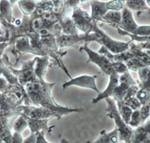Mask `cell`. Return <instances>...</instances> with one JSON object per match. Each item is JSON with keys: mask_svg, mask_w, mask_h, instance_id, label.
<instances>
[{"mask_svg": "<svg viewBox=\"0 0 150 143\" xmlns=\"http://www.w3.org/2000/svg\"><path fill=\"white\" fill-rule=\"evenodd\" d=\"M105 101L108 104V107L106 108L105 112L107 113L108 117L114 120L116 128L117 129L119 134V141L129 143L134 130L129 125L124 122L119 113L114 100L111 97H107Z\"/></svg>", "mask_w": 150, "mask_h": 143, "instance_id": "6da1fadb", "label": "cell"}, {"mask_svg": "<svg viewBox=\"0 0 150 143\" xmlns=\"http://www.w3.org/2000/svg\"><path fill=\"white\" fill-rule=\"evenodd\" d=\"M92 8L91 17L93 20L101 21L102 18L109 11H120L123 8V3L119 0H112L110 2H102L98 0H92L90 2Z\"/></svg>", "mask_w": 150, "mask_h": 143, "instance_id": "7a4b0ae2", "label": "cell"}, {"mask_svg": "<svg viewBox=\"0 0 150 143\" xmlns=\"http://www.w3.org/2000/svg\"><path fill=\"white\" fill-rule=\"evenodd\" d=\"M71 19L77 29L83 32V34L93 33L95 28L97 26V21L93 20L91 16L80 7L73 9Z\"/></svg>", "mask_w": 150, "mask_h": 143, "instance_id": "3957f363", "label": "cell"}, {"mask_svg": "<svg viewBox=\"0 0 150 143\" xmlns=\"http://www.w3.org/2000/svg\"><path fill=\"white\" fill-rule=\"evenodd\" d=\"M35 62V58L23 62L22 68L21 70H16L14 68H12L11 65H8V68L17 77L19 83L22 86L25 87L27 84L35 82L38 80L34 71Z\"/></svg>", "mask_w": 150, "mask_h": 143, "instance_id": "277c9868", "label": "cell"}, {"mask_svg": "<svg viewBox=\"0 0 150 143\" xmlns=\"http://www.w3.org/2000/svg\"><path fill=\"white\" fill-rule=\"evenodd\" d=\"M94 32L96 33L98 38V43L101 44L103 46L109 50L112 54H118V53H122L126 51L129 49V45L131 41L127 43L120 42V41H115L112 39L110 37L99 29L97 26L95 28Z\"/></svg>", "mask_w": 150, "mask_h": 143, "instance_id": "5b68a950", "label": "cell"}, {"mask_svg": "<svg viewBox=\"0 0 150 143\" xmlns=\"http://www.w3.org/2000/svg\"><path fill=\"white\" fill-rule=\"evenodd\" d=\"M56 41L59 48L67 47V46H73L79 43H84L89 44L91 41L98 42L97 35L95 32L90 34H82V35H67L60 34L56 37Z\"/></svg>", "mask_w": 150, "mask_h": 143, "instance_id": "8992f818", "label": "cell"}, {"mask_svg": "<svg viewBox=\"0 0 150 143\" xmlns=\"http://www.w3.org/2000/svg\"><path fill=\"white\" fill-rule=\"evenodd\" d=\"M80 50L85 51L89 56V60L87 61V63L92 62L96 64L99 68H101V71L104 72L106 75L110 76L111 73L114 71L112 68V61L108 59L105 56L100 54L98 53L93 51L88 47V44H85L83 46L80 48Z\"/></svg>", "mask_w": 150, "mask_h": 143, "instance_id": "52a82bcc", "label": "cell"}, {"mask_svg": "<svg viewBox=\"0 0 150 143\" xmlns=\"http://www.w3.org/2000/svg\"><path fill=\"white\" fill-rule=\"evenodd\" d=\"M21 115L38 119H50L52 118H57L60 119L63 115L62 113L42 106H25L22 105V113Z\"/></svg>", "mask_w": 150, "mask_h": 143, "instance_id": "ba28073f", "label": "cell"}, {"mask_svg": "<svg viewBox=\"0 0 150 143\" xmlns=\"http://www.w3.org/2000/svg\"><path fill=\"white\" fill-rule=\"evenodd\" d=\"M119 85L112 92V97L113 100L116 102L124 101V98L126 95L127 91L131 85H135V82L131 77V74L128 71L121 74L119 79Z\"/></svg>", "mask_w": 150, "mask_h": 143, "instance_id": "9c48e42d", "label": "cell"}, {"mask_svg": "<svg viewBox=\"0 0 150 143\" xmlns=\"http://www.w3.org/2000/svg\"><path fill=\"white\" fill-rule=\"evenodd\" d=\"M97 77L98 75H83L80 76V77H76V78H72L68 82L63 83L62 88H63V89H66L69 86L75 85V86L83 87V88H86V89H93V90H95L99 94L100 92L98 89L97 85H96V80Z\"/></svg>", "mask_w": 150, "mask_h": 143, "instance_id": "30bf717a", "label": "cell"}, {"mask_svg": "<svg viewBox=\"0 0 150 143\" xmlns=\"http://www.w3.org/2000/svg\"><path fill=\"white\" fill-rule=\"evenodd\" d=\"M122 30L127 32L131 34H134L136 29L138 28L137 24L134 20L132 12L127 8L124 7L122 8V21L121 24L119 27Z\"/></svg>", "mask_w": 150, "mask_h": 143, "instance_id": "8fae6325", "label": "cell"}, {"mask_svg": "<svg viewBox=\"0 0 150 143\" xmlns=\"http://www.w3.org/2000/svg\"><path fill=\"white\" fill-rule=\"evenodd\" d=\"M119 79H120V75L119 73H116V71H113L111 75L110 76V82L108 84L107 89L105 91L103 92H100L98 95L92 100V104H97L98 102L101 101L103 99H106L107 97H112V92L116 89L117 85H119L120 82H119Z\"/></svg>", "mask_w": 150, "mask_h": 143, "instance_id": "7c38bea8", "label": "cell"}, {"mask_svg": "<svg viewBox=\"0 0 150 143\" xmlns=\"http://www.w3.org/2000/svg\"><path fill=\"white\" fill-rule=\"evenodd\" d=\"M50 57L47 56H45L35 57V62L34 65V71L35 76L38 80H45V74H46L47 68L50 66Z\"/></svg>", "mask_w": 150, "mask_h": 143, "instance_id": "4fadbf2b", "label": "cell"}, {"mask_svg": "<svg viewBox=\"0 0 150 143\" xmlns=\"http://www.w3.org/2000/svg\"><path fill=\"white\" fill-rule=\"evenodd\" d=\"M26 121L28 123V127L31 130V133H36L38 132L44 130V131H51L47 125L50 119H38V118H31L26 117Z\"/></svg>", "mask_w": 150, "mask_h": 143, "instance_id": "5bb4252c", "label": "cell"}, {"mask_svg": "<svg viewBox=\"0 0 150 143\" xmlns=\"http://www.w3.org/2000/svg\"><path fill=\"white\" fill-rule=\"evenodd\" d=\"M122 13L117 11H109L103 17L101 22L108 24L112 27H119L121 24Z\"/></svg>", "mask_w": 150, "mask_h": 143, "instance_id": "9a60e30c", "label": "cell"}, {"mask_svg": "<svg viewBox=\"0 0 150 143\" xmlns=\"http://www.w3.org/2000/svg\"><path fill=\"white\" fill-rule=\"evenodd\" d=\"M91 143H119V134L117 129L115 128L110 133H107L106 130H103L98 139Z\"/></svg>", "mask_w": 150, "mask_h": 143, "instance_id": "2e32d148", "label": "cell"}, {"mask_svg": "<svg viewBox=\"0 0 150 143\" xmlns=\"http://www.w3.org/2000/svg\"><path fill=\"white\" fill-rule=\"evenodd\" d=\"M59 23L61 25L62 34L67 35L78 34V29L75 26L71 17L67 16L59 21Z\"/></svg>", "mask_w": 150, "mask_h": 143, "instance_id": "e0dca14e", "label": "cell"}, {"mask_svg": "<svg viewBox=\"0 0 150 143\" xmlns=\"http://www.w3.org/2000/svg\"><path fill=\"white\" fill-rule=\"evenodd\" d=\"M2 19L8 23H13L11 5L8 0H0V20Z\"/></svg>", "mask_w": 150, "mask_h": 143, "instance_id": "ac0fdd59", "label": "cell"}, {"mask_svg": "<svg viewBox=\"0 0 150 143\" xmlns=\"http://www.w3.org/2000/svg\"><path fill=\"white\" fill-rule=\"evenodd\" d=\"M38 0H18L17 4L24 15L30 16L36 8Z\"/></svg>", "mask_w": 150, "mask_h": 143, "instance_id": "d6986e66", "label": "cell"}, {"mask_svg": "<svg viewBox=\"0 0 150 143\" xmlns=\"http://www.w3.org/2000/svg\"><path fill=\"white\" fill-rule=\"evenodd\" d=\"M125 8L137 12L149 11V8L147 7L146 0H127L125 2Z\"/></svg>", "mask_w": 150, "mask_h": 143, "instance_id": "ffe728a7", "label": "cell"}, {"mask_svg": "<svg viewBox=\"0 0 150 143\" xmlns=\"http://www.w3.org/2000/svg\"><path fill=\"white\" fill-rule=\"evenodd\" d=\"M117 108L118 110H119V113H120V116H121L122 118L124 121V122L128 125L133 110L129 106L125 105L124 101L117 102Z\"/></svg>", "mask_w": 150, "mask_h": 143, "instance_id": "44dd1931", "label": "cell"}, {"mask_svg": "<svg viewBox=\"0 0 150 143\" xmlns=\"http://www.w3.org/2000/svg\"><path fill=\"white\" fill-rule=\"evenodd\" d=\"M27 127V121H26V118L25 117V116H23V115L19 116L18 118L16 119V121H14V125H13L14 132H17V133H22Z\"/></svg>", "mask_w": 150, "mask_h": 143, "instance_id": "7402d4cb", "label": "cell"}, {"mask_svg": "<svg viewBox=\"0 0 150 143\" xmlns=\"http://www.w3.org/2000/svg\"><path fill=\"white\" fill-rule=\"evenodd\" d=\"M0 137L5 143H11L12 134L7 124H4L0 121Z\"/></svg>", "mask_w": 150, "mask_h": 143, "instance_id": "603a6c76", "label": "cell"}, {"mask_svg": "<svg viewBox=\"0 0 150 143\" xmlns=\"http://www.w3.org/2000/svg\"><path fill=\"white\" fill-rule=\"evenodd\" d=\"M141 124V118H140V109L137 110H134L132 112V114L131 116L129 124L128 125H131V127H136L138 128Z\"/></svg>", "mask_w": 150, "mask_h": 143, "instance_id": "cb8c5ba5", "label": "cell"}, {"mask_svg": "<svg viewBox=\"0 0 150 143\" xmlns=\"http://www.w3.org/2000/svg\"><path fill=\"white\" fill-rule=\"evenodd\" d=\"M136 97L138 99L141 105H144L149 102L150 94L148 91L144 90V89H139L136 94Z\"/></svg>", "mask_w": 150, "mask_h": 143, "instance_id": "d4e9b609", "label": "cell"}, {"mask_svg": "<svg viewBox=\"0 0 150 143\" xmlns=\"http://www.w3.org/2000/svg\"><path fill=\"white\" fill-rule=\"evenodd\" d=\"M124 103L125 105H127L128 106H129L132 110H137V109H140L141 107V104L139 101V100L135 96L134 97H129L128 99L124 101Z\"/></svg>", "mask_w": 150, "mask_h": 143, "instance_id": "484cf974", "label": "cell"}, {"mask_svg": "<svg viewBox=\"0 0 150 143\" xmlns=\"http://www.w3.org/2000/svg\"><path fill=\"white\" fill-rule=\"evenodd\" d=\"M112 68L114 71L119 74H122L125 72L128 71V68L126 65L121 61H112Z\"/></svg>", "mask_w": 150, "mask_h": 143, "instance_id": "4316f807", "label": "cell"}, {"mask_svg": "<svg viewBox=\"0 0 150 143\" xmlns=\"http://www.w3.org/2000/svg\"><path fill=\"white\" fill-rule=\"evenodd\" d=\"M140 118H141V124H143V122L147 119V118L150 115V104L149 102L147 104L142 105V107L140 109Z\"/></svg>", "mask_w": 150, "mask_h": 143, "instance_id": "83f0119b", "label": "cell"}, {"mask_svg": "<svg viewBox=\"0 0 150 143\" xmlns=\"http://www.w3.org/2000/svg\"><path fill=\"white\" fill-rule=\"evenodd\" d=\"M133 35L140 36L150 35V26H138Z\"/></svg>", "mask_w": 150, "mask_h": 143, "instance_id": "f1b7e54d", "label": "cell"}, {"mask_svg": "<svg viewBox=\"0 0 150 143\" xmlns=\"http://www.w3.org/2000/svg\"><path fill=\"white\" fill-rule=\"evenodd\" d=\"M149 71H150L149 66L143 67V68H140V69L137 70L139 74V78H140V82H143L145 81V80L146 79Z\"/></svg>", "mask_w": 150, "mask_h": 143, "instance_id": "f546056e", "label": "cell"}, {"mask_svg": "<svg viewBox=\"0 0 150 143\" xmlns=\"http://www.w3.org/2000/svg\"><path fill=\"white\" fill-rule=\"evenodd\" d=\"M53 5V11L56 12H60L63 9L65 0H51Z\"/></svg>", "mask_w": 150, "mask_h": 143, "instance_id": "4dcf8cb0", "label": "cell"}, {"mask_svg": "<svg viewBox=\"0 0 150 143\" xmlns=\"http://www.w3.org/2000/svg\"><path fill=\"white\" fill-rule=\"evenodd\" d=\"M23 141V136L21 135V133L14 132L12 134L11 143H22Z\"/></svg>", "mask_w": 150, "mask_h": 143, "instance_id": "1f68e13d", "label": "cell"}, {"mask_svg": "<svg viewBox=\"0 0 150 143\" xmlns=\"http://www.w3.org/2000/svg\"><path fill=\"white\" fill-rule=\"evenodd\" d=\"M45 133L44 130L36 133V143H49L45 139Z\"/></svg>", "mask_w": 150, "mask_h": 143, "instance_id": "d6a6232c", "label": "cell"}, {"mask_svg": "<svg viewBox=\"0 0 150 143\" xmlns=\"http://www.w3.org/2000/svg\"><path fill=\"white\" fill-rule=\"evenodd\" d=\"M8 86V84L7 80L0 77V92H5Z\"/></svg>", "mask_w": 150, "mask_h": 143, "instance_id": "836d02e7", "label": "cell"}, {"mask_svg": "<svg viewBox=\"0 0 150 143\" xmlns=\"http://www.w3.org/2000/svg\"><path fill=\"white\" fill-rule=\"evenodd\" d=\"M22 143H36V133H31Z\"/></svg>", "mask_w": 150, "mask_h": 143, "instance_id": "e575fe53", "label": "cell"}, {"mask_svg": "<svg viewBox=\"0 0 150 143\" xmlns=\"http://www.w3.org/2000/svg\"><path fill=\"white\" fill-rule=\"evenodd\" d=\"M137 46H139L140 49H150V41L146 43H141L140 44H138Z\"/></svg>", "mask_w": 150, "mask_h": 143, "instance_id": "d590c367", "label": "cell"}, {"mask_svg": "<svg viewBox=\"0 0 150 143\" xmlns=\"http://www.w3.org/2000/svg\"><path fill=\"white\" fill-rule=\"evenodd\" d=\"M80 2V5H83V4L87 3V2H90L92 0H78Z\"/></svg>", "mask_w": 150, "mask_h": 143, "instance_id": "8d00e7d4", "label": "cell"}, {"mask_svg": "<svg viewBox=\"0 0 150 143\" xmlns=\"http://www.w3.org/2000/svg\"><path fill=\"white\" fill-rule=\"evenodd\" d=\"M145 53L147 55V56H148L149 58H150V49H146Z\"/></svg>", "mask_w": 150, "mask_h": 143, "instance_id": "74e56055", "label": "cell"}, {"mask_svg": "<svg viewBox=\"0 0 150 143\" xmlns=\"http://www.w3.org/2000/svg\"><path fill=\"white\" fill-rule=\"evenodd\" d=\"M17 1H18V0H9V2H10V4L11 5V6H12V5H14L15 2H17Z\"/></svg>", "mask_w": 150, "mask_h": 143, "instance_id": "f35d334b", "label": "cell"}, {"mask_svg": "<svg viewBox=\"0 0 150 143\" xmlns=\"http://www.w3.org/2000/svg\"><path fill=\"white\" fill-rule=\"evenodd\" d=\"M61 143H68V140H66L65 139H62Z\"/></svg>", "mask_w": 150, "mask_h": 143, "instance_id": "ab89813d", "label": "cell"}, {"mask_svg": "<svg viewBox=\"0 0 150 143\" xmlns=\"http://www.w3.org/2000/svg\"><path fill=\"white\" fill-rule=\"evenodd\" d=\"M119 1H120V2H122L123 3V2H126L127 0H119Z\"/></svg>", "mask_w": 150, "mask_h": 143, "instance_id": "60d3db41", "label": "cell"}, {"mask_svg": "<svg viewBox=\"0 0 150 143\" xmlns=\"http://www.w3.org/2000/svg\"><path fill=\"white\" fill-rule=\"evenodd\" d=\"M0 32H1V31H0Z\"/></svg>", "mask_w": 150, "mask_h": 143, "instance_id": "b9f144b4", "label": "cell"}]
</instances>
